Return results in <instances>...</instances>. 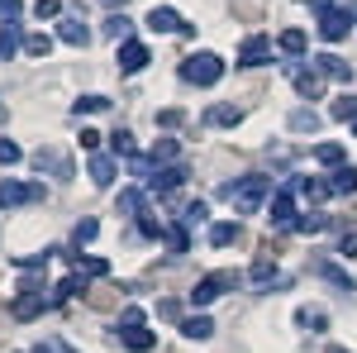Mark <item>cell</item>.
<instances>
[{
	"instance_id": "28",
	"label": "cell",
	"mask_w": 357,
	"mask_h": 353,
	"mask_svg": "<svg viewBox=\"0 0 357 353\" xmlns=\"http://www.w3.org/2000/svg\"><path fill=\"white\" fill-rule=\"evenodd\" d=\"M110 143H114V158H129V163L138 158V143H134V134H129V129H119V134H110Z\"/></svg>"
},
{
	"instance_id": "49",
	"label": "cell",
	"mask_w": 357,
	"mask_h": 353,
	"mask_svg": "<svg viewBox=\"0 0 357 353\" xmlns=\"http://www.w3.org/2000/svg\"><path fill=\"white\" fill-rule=\"evenodd\" d=\"M181 120H186L181 110H162V115H158V124H181Z\"/></svg>"
},
{
	"instance_id": "32",
	"label": "cell",
	"mask_w": 357,
	"mask_h": 353,
	"mask_svg": "<svg viewBox=\"0 0 357 353\" xmlns=\"http://www.w3.org/2000/svg\"><path fill=\"white\" fill-rule=\"evenodd\" d=\"M234 239H238V224H229V219L224 224H210V244L215 248H229Z\"/></svg>"
},
{
	"instance_id": "5",
	"label": "cell",
	"mask_w": 357,
	"mask_h": 353,
	"mask_svg": "<svg viewBox=\"0 0 357 353\" xmlns=\"http://www.w3.org/2000/svg\"><path fill=\"white\" fill-rule=\"evenodd\" d=\"M296 215H301V210H296V191L276 187L272 191V215H267V219H272L276 229H291V219H296Z\"/></svg>"
},
{
	"instance_id": "36",
	"label": "cell",
	"mask_w": 357,
	"mask_h": 353,
	"mask_svg": "<svg viewBox=\"0 0 357 353\" xmlns=\"http://www.w3.org/2000/svg\"><path fill=\"white\" fill-rule=\"evenodd\" d=\"M105 34H110L114 43H129V20H124V15H110V20H105Z\"/></svg>"
},
{
	"instance_id": "15",
	"label": "cell",
	"mask_w": 357,
	"mask_h": 353,
	"mask_svg": "<svg viewBox=\"0 0 357 353\" xmlns=\"http://www.w3.org/2000/svg\"><path fill=\"white\" fill-rule=\"evenodd\" d=\"M324 229H329L324 210H301V215L291 219V234H324Z\"/></svg>"
},
{
	"instance_id": "40",
	"label": "cell",
	"mask_w": 357,
	"mask_h": 353,
	"mask_svg": "<svg viewBox=\"0 0 357 353\" xmlns=\"http://www.w3.org/2000/svg\"><path fill=\"white\" fill-rule=\"evenodd\" d=\"M96 229H100L96 219H82V224L72 229V244H77V248H86V244H91V239H96Z\"/></svg>"
},
{
	"instance_id": "30",
	"label": "cell",
	"mask_w": 357,
	"mask_h": 353,
	"mask_svg": "<svg viewBox=\"0 0 357 353\" xmlns=\"http://www.w3.org/2000/svg\"><path fill=\"white\" fill-rule=\"evenodd\" d=\"M329 115H333V120H343V124H357V96H338Z\"/></svg>"
},
{
	"instance_id": "17",
	"label": "cell",
	"mask_w": 357,
	"mask_h": 353,
	"mask_svg": "<svg viewBox=\"0 0 357 353\" xmlns=\"http://www.w3.org/2000/svg\"><path fill=\"white\" fill-rule=\"evenodd\" d=\"M43 305H48V301H43V291L24 287V296H15V320H33V315H38Z\"/></svg>"
},
{
	"instance_id": "42",
	"label": "cell",
	"mask_w": 357,
	"mask_h": 353,
	"mask_svg": "<svg viewBox=\"0 0 357 353\" xmlns=\"http://www.w3.org/2000/svg\"><path fill=\"white\" fill-rule=\"evenodd\" d=\"M105 106H110L105 96H82V101H77L72 110H77V115H96V110H105Z\"/></svg>"
},
{
	"instance_id": "33",
	"label": "cell",
	"mask_w": 357,
	"mask_h": 353,
	"mask_svg": "<svg viewBox=\"0 0 357 353\" xmlns=\"http://www.w3.org/2000/svg\"><path fill=\"white\" fill-rule=\"evenodd\" d=\"M53 253H62V248H43V253H20V258H15V268L33 272V268H43V263H48V258H53Z\"/></svg>"
},
{
	"instance_id": "29",
	"label": "cell",
	"mask_w": 357,
	"mask_h": 353,
	"mask_svg": "<svg viewBox=\"0 0 357 353\" xmlns=\"http://www.w3.org/2000/svg\"><path fill=\"white\" fill-rule=\"evenodd\" d=\"M119 210H124V215H143V191H138V187H124V191H119Z\"/></svg>"
},
{
	"instance_id": "23",
	"label": "cell",
	"mask_w": 357,
	"mask_h": 353,
	"mask_svg": "<svg viewBox=\"0 0 357 353\" xmlns=\"http://www.w3.org/2000/svg\"><path fill=\"white\" fill-rule=\"evenodd\" d=\"M329 187H333V196H353V191H357V167H353V163H348V167H338Z\"/></svg>"
},
{
	"instance_id": "14",
	"label": "cell",
	"mask_w": 357,
	"mask_h": 353,
	"mask_svg": "<svg viewBox=\"0 0 357 353\" xmlns=\"http://www.w3.org/2000/svg\"><path fill=\"white\" fill-rule=\"evenodd\" d=\"M291 77H296V91H301L305 101H319V91H324V77H319L314 67H310V72H305V67H291Z\"/></svg>"
},
{
	"instance_id": "41",
	"label": "cell",
	"mask_w": 357,
	"mask_h": 353,
	"mask_svg": "<svg viewBox=\"0 0 357 353\" xmlns=\"http://www.w3.org/2000/svg\"><path fill=\"white\" fill-rule=\"evenodd\" d=\"M77 291H86V282H82V277H77V272H72V277H62V282H57V301L77 296Z\"/></svg>"
},
{
	"instance_id": "21",
	"label": "cell",
	"mask_w": 357,
	"mask_h": 353,
	"mask_svg": "<svg viewBox=\"0 0 357 353\" xmlns=\"http://www.w3.org/2000/svg\"><path fill=\"white\" fill-rule=\"evenodd\" d=\"M305 43H310V38H305V29H286V34L276 38V48H281L286 57H301V53H305Z\"/></svg>"
},
{
	"instance_id": "8",
	"label": "cell",
	"mask_w": 357,
	"mask_h": 353,
	"mask_svg": "<svg viewBox=\"0 0 357 353\" xmlns=\"http://www.w3.org/2000/svg\"><path fill=\"white\" fill-rule=\"evenodd\" d=\"M348 24H353L348 10H329V15H319V38L324 43H338V38H348Z\"/></svg>"
},
{
	"instance_id": "35",
	"label": "cell",
	"mask_w": 357,
	"mask_h": 353,
	"mask_svg": "<svg viewBox=\"0 0 357 353\" xmlns=\"http://www.w3.org/2000/svg\"><path fill=\"white\" fill-rule=\"evenodd\" d=\"M314 163L338 167V163H343V143H319V148H314Z\"/></svg>"
},
{
	"instance_id": "45",
	"label": "cell",
	"mask_w": 357,
	"mask_h": 353,
	"mask_svg": "<svg viewBox=\"0 0 357 353\" xmlns=\"http://www.w3.org/2000/svg\"><path fill=\"white\" fill-rule=\"evenodd\" d=\"M20 10H24L20 0H0V20H5V24H15V20H20Z\"/></svg>"
},
{
	"instance_id": "44",
	"label": "cell",
	"mask_w": 357,
	"mask_h": 353,
	"mask_svg": "<svg viewBox=\"0 0 357 353\" xmlns=\"http://www.w3.org/2000/svg\"><path fill=\"white\" fill-rule=\"evenodd\" d=\"M77 263H82V258H77ZM82 268H86V277H105V272H110V263H105V258H86Z\"/></svg>"
},
{
	"instance_id": "24",
	"label": "cell",
	"mask_w": 357,
	"mask_h": 353,
	"mask_svg": "<svg viewBox=\"0 0 357 353\" xmlns=\"http://www.w3.org/2000/svg\"><path fill=\"white\" fill-rule=\"evenodd\" d=\"M148 158H153V167H172L176 163V138H158Z\"/></svg>"
},
{
	"instance_id": "48",
	"label": "cell",
	"mask_w": 357,
	"mask_h": 353,
	"mask_svg": "<svg viewBox=\"0 0 357 353\" xmlns=\"http://www.w3.org/2000/svg\"><path fill=\"white\" fill-rule=\"evenodd\" d=\"M100 138H105V134H96V129H82V148H91V153H96V148H100Z\"/></svg>"
},
{
	"instance_id": "27",
	"label": "cell",
	"mask_w": 357,
	"mask_h": 353,
	"mask_svg": "<svg viewBox=\"0 0 357 353\" xmlns=\"http://www.w3.org/2000/svg\"><path fill=\"white\" fill-rule=\"evenodd\" d=\"M167 248H172V253H186V248H191V234H186V224H181V219H176V224H167Z\"/></svg>"
},
{
	"instance_id": "16",
	"label": "cell",
	"mask_w": 357,
	"mask_h": 353,
	"mask_svg": "<svg viewBox=\"0 0 357 353\" xmlns=\"http://www.w3.org/2000/svg\"><path fill=\"white\" fill-rule=\"evenodd\" d=\"M20 48H24V29H20V20H15V24H0V62H10Z\"/></svg>"
},
{
	"instance_id": "2",
	"label": "cell",
	"mask_w": 357,
	"mask_h": 353,
	"mask_svg": "<svg viewBox=\"0 0 357 353\" xmlns=\"http://www.w3.org/2000/svg\"><path fill=\"white\" fill-rule=\"evenodd\" d=\"M220 77H224L220 53H191L181 62V82H191V86H215Z\"/></svg>"
},
{
	"instance_id": "47",
	"label": "cell",
	"mask_w": 357,
	"mask_h": 353,
	"mask_svg": "<svg viewBox=\"0 0 357 353\" xmlns=\"http://www.w3.org/2000/svg\"><path fill=\"white\" fill-rule=\"evenodd\" d=\"M33 15H38V20H57V0H38Z\"/></svg>"
},
{
	"instance_id": "22",
	"label": "cell",
	"mask_w": 357,
	"mask_h": 353,
	"mask_svg": "<svg viewBox=\"0 0 357 353\" xmlns=\"http://www.w3.org/2000/svg\"><path fill=\"white\" fill-rule=\"evenodd\" d=\"M153 344H158L153 329H124V349H129V353H148Z\"/></svg>"
},
{
	"instance_id": "10",
	"label": "cell",
	"mask_w": 357,
	"mask_h": 353,
	"mask_svg": "<svg viewBox=\"0 0 357 353\" xmlns=\"http://www.w3.org/2000/svg\"><path fill=\"white\" fill-rule=\"evenodd\" d=\"M148 67V43H138V38H129V43H119V72H143Z\"/></svg>"
},
{
	"instance_id": "37",
	"label": "cell",
	"mask_w": 357,
	"mask_h": 353,
	"mask_svg": "<svg viewBox=\"0 0 357 353\" xmlns=\"http://www.w3.org/2000/svg\"><path fill=\"white\" fill-rule=\"evenodd\" d=\"M20 158H24V148H20L15 138H0V167H15Z\"/></svg>"
},
{
	"instance_id": "43",
	"label": "cell",
	"mask_w": 357,
	"mask_h": 353,
	"mask_svg": "<svg viewBox=\"0 0 357 353\" xmlns=\"http://www.w3.org/2000/svg\"><path fill=\"white\" fill-rule=\"evenodd\" d=\"M124 329H143V310H138V305H129V310L119 315V334H124Z\"/></svg>"
},
{
	"instance_id": "34",
	"label": "cell",
	"mask_w": 357,
	"mask_h": 353,
	"mask_svg": "<svg viewBox=\"0 0 357 353\" xmlns=\"http://www.w3.org/2000/svg\"><path fill=\"white\" fill-rule=\"evenodd\" d=\"M24 53L29 57H48V53H53V38H48V34H29V38H24Z\"/></svg>"
},
{
	"instance_id": "46",
	"label": "cell",
	"mask_w": 357,
	"mask_h": 353,
	"mask_svg": "<svg viewBox=\"0 0 357 353\" xmlns=\"http://www.w3.org/2000/svg\"><path fill=\"white\" fill-rule=\"evenodd\" d=\"M338 253H343V258H357V229H353V234H343V239H338Z\"/></svg>"
},
{
	"instance_id": "39",
	"label": "cell",
	"mask_w": 357,
	"mask_h": 353,
	"mask_svg": "<svg viewBox=\"0 0 357 353\" xmlns=\"http://www.w3.org/2000/svg\"><path fill=\"white\" fill-rule=\"evenodd\" d=\"M243 120V110H234V106H215L210 110V124H238Z\"/></svg>"
},
{
	"instance_id": "25",
	"label": "cell",
	"mask_w": 357,
	"mask_h": 353,
	"mask_svg": "<svg viewBox=\"0 0 357 353\" xmlns=\"http://www.w3.org/2000/svg\"><path fill=\"white\" fill-rule=\"evenodd\" d=\"M314 272H319L324 282H333L338 291H357V287H353V277H348V272H343V268H333V263H319V268H314Z\"/></svg>"
},
{
	"instance_id": "31",
	"label": "cell",
	"mask_w": 357,
	"mask_h": 353,
	"mask_svg": "<svg viewBox=\"0 0 357 353\" xmlns=\"http://www.w3.org/2000/svg\"><path fill=\"white\" fill-rule=\"evenodd\" d=\"M176 219H181L186 229H195V224H205V219H210V206H205V201H191V206H186Z\"/></svg>"
},
{
	"instance_id": "20",
	"label": "cell",
	"mask_w": 357,
	"mask_h": 353,
	"mask_svg": "<svg viewBox=\"0 0 357 353\" xmlns=\"http://www.w3.org/2000/svg\"><path fill=\"white\" fill-rule=\"evenodd\" d=\"M181 334H186V339H210V334H215V320H210V315H186V320H181Z\"/></svg>"
},
{
	"instance_id": "19",
	"label": "cell",
	"mask_w": 357,
	"mask_h": 353,
	"mask_svg": "<svg viewBox=\"0 0 357 353\" xmlns=\"http://www.w3.org/2000/svg\"><path fill=\"white\" fill-rule=\"evenodd\" d=\"M248 282H252V287L262 291V287L281 282V272H276V263H272V258H257V263H252V272H248Z\"/></svg>"
},
{
	"instance_id": "50",
	"label": "cell",
	"mask_w": 357,
	"mask_h": 353,
	"mask_svg": "<svg viewBox=\"0 0 357 353\" xmlns=\"http://www.w3.org/2000/svg\"><path fill=\"white\" fill-rule=\"evenodd\" d=\"M324 353H353V349H343V344H329V349H324Z\"/></svg>"
},
{
	"instance_id": "38",
	"label": "cell",
	"mask_w": 357,
	"mask_h": 353,
	"mask_svg": "<svg viewBox=\"0 0 357 353\" xmlns=\"http://www.w3.org/2000/svg\"><path fill=\"white\" fill-rule=\"evenodd\" d=\"M296 320H301L305 329H314V334H319V329L329 325V315H324V310H310V305H305V310H301V315H296Z\"/></svg>"
},
{
	"instance_id": "13",
	"label": "cell",
	"mask_w": 357,
	"mask_h": 353,
	"mask_svg": "<svg viewBox=\"0 0 357 353\" xmlns=\"http://www.w3.org/2000/svg\"><path fill=\"white\" fill-rule=\"evenodd\" d=\"M314 72H319V77H333V82H348V77H353V67L338 53H319L314 57Z\"/></svg>"
},
{
	"instance_id": "51",
	"label": "cell",
	"mask_w": 357,
	"mask_h": 353,
	"mask_svg": "<svg viewBox=\"0 0 357 353\" xmlns=\"http://www.w3.org/2000/svg\"><path fill=\"white\" fill-rule=\"evenodd\" d=\"M29 353H53V349H48V344H38V349H29Z\"/></svg>"
},
{
	"instance_id": "12",
	"label": "cell",
	"mask_w": 357,
	"mask_h": 353,
	"mask_svg": "<svg viewBox=\"0 0 357 353\" xmlns=\"http://www.w3.org/2000/svg\"><path fill=\"white\" fill-rule=\"evenodd\" d=\"M148 29H153V34H181V29H191V24H181V15H176L172 5H153Z\"/></svg>"
},
{
	"instance_id": "9",
	"label": "cell",
	"mask_w": 357,
	"mask_h": 353,
	"mask_svg": "<svg viewBox=\"0 0 357 353\" xmlns=\"http://www.w3.org/2000/svg\"><path fill=\"white\" fill-rule=\"evenodd\" d=\"M57 38H62L67 48H86V43H91V29H86L77 15H62V20H57Z\"/></svg>"
},
{
	"instance_id": "6",
	"label": "cell",
	"mask_w": 357,
	"mask_h": 353,
	"mask_svg": "<svg viewBox=\"0 0 357 353\" xmlns=\"http://www.w3.org/2000/svg\"><path fill=\"white\" fill-rule=\"evenodd\" d=\"M267 57H272V38H267V34L243 38V48H238V67H262Z\"/></svg>"
},
{
	"instance_id": "4",
	"label": "cell",
	"mask_w": 357,
	"mask_h": 353,
	"mask_svg": "<svg viewBox=\"0 0 357 353\" xmlns=\"http://www.w3.org/2000/svg\"><path fill=\"white\" fill-rule=\"evenodd\" d=\"M224 287H234V277H229V272H210V277H200V282H195V291H191V305H210V301H220Z\"/></svg>"
},
{
	"instance_id": "18",
	"label": "cell",
	"mask_w": 357,
	"mask_h": 353,
	"mask_svg": "<svg viewBox=\"0 0 357 353\" xmlns=\"http://www.w3.org/2000/svg\"><path fill=\"white\" fill-rule=\"evenodd\" d=\"M286 187L301 191V196H310V201H324V196H333V187H329V182H319V177H291Z\"/></svg>"
},
{
	"instance_id": "26",
	"label": "cell",
	"mask_w": 357,
	"mask_h": 353,
	"mask_svg": "<svg viewBox=\"0 0 357 353\" xmlns=\"http://www.w3.org/2000/svg\"><path fill=\"white\" fill-rule=\"evenodd\" d=\"M319 124H324V120H319L314 110H291V129H296V134H314Z\"/></svg>"
},
{
	"instance_id": "7",
	"label": "cell",
	"mask_w": 357,
	"mask_h": 353,
	"mask_svg": "<svg viewBox=\"0 0 357 353\" xmlns=\"http://www.w3.org/2000/svg\"><path fill=\"white\" fill-rule=\"evenodd\" d=\"M181 182H186V167H181V163H172V167H158V172H153V177H148L143 187H148V191H158V196H172V191L181 187Z\"/></svg>"
},
{
	"instance_id": "11",
	"label": "cell",
	"mask_w": 357,
	"mask_h": 353,
	"mask_svg": "<svg viewBox=\"0 0 357 353\" xmlns=\"http://www.w3.org/2000/svg\"><path fill=\"white\" fill-rule=\"evenodd\" d=\"M114 177H119V163H114L110 153H91V182H96L100 191H110Z\"/></svg>"
},
{
	"instance_id": "1",
	"label": "cell",
	"mask_w": 357,
	"mask_h": 353,
	"mask_svg": "<svg viewBox=\"0 0 357 353\" xmlns=\"http://www.w3.org/2000/svg\"><path fill=\"white\" fill-rule=\"evenodd\" d=\"M272 177H262V172H248V177H234V182H224L220 187V196L234 206V210H243V215H252L267 196H272Z\"/></svg>"
},
{
	"instance_id": "3",
	"label": "cell",
	"mask_w": 357,
	"mask_h": 353,
	"mask_svg": "<svg viewBox=\"0 0 357 353\" xmlns=\"http://www.w3.org/2000/svg\"><path fill=\"white\" fill-rule=\"evenodd\" d=\"M33 201H43L38 182H0V210H20V206H33Z\"/></svg>"
}]
</instances>
